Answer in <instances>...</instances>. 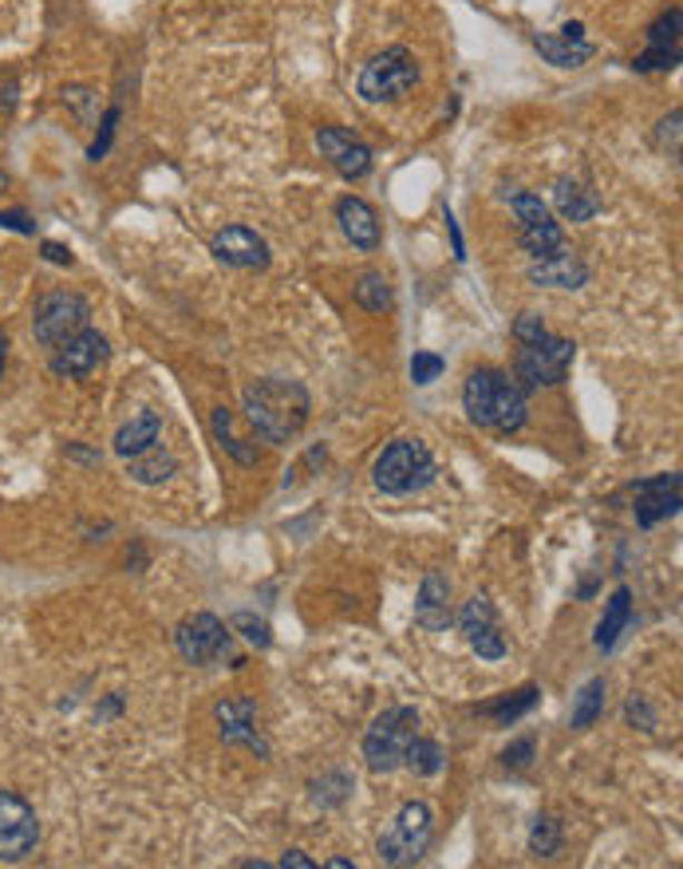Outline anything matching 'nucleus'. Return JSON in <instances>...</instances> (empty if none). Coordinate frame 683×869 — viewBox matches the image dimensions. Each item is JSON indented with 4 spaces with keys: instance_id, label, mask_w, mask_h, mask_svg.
Returning a JSON list of instances; mask_svg holds the SVG:
<instances>
[{
    "instance_id": "nucleus-1",
    "label": "nucleus",
    "mask_w": 683,
    "mask_h": 869,
    "mask_svg": "<svg viewBox=\"0 0 683 869\" xmlns=\"http://www.w3.org/2000/svg\"><path fill=\"white\" fill-rule=\"evenodd\" d=\"M309 388L296 380H281V375H269L245 388V416H250L253 431L265 439V443H289L304 431L309 423Z\"/></svg>"
},
{
    "instance_id": "nucleus-2",
    "label": "nucleus",
    "mask_w": 683,
    "mask_h": 869,
    "mask_svg": "<svg viewBox=\"0 0 683 869\" xmlns=\"http://www.w3.org/2000/svg\"><path fill=\"white\" fill-rule=\"evenodd\" d=\"M462 408H467L470 423L486 427V431L514 434L526 427L529 403L526 391L514 375L498 372V368H478L462 383Z\"/></svg>"
},
{
    "instance_id": "nucleus-3",
    "label": "nucleus",
    "mask_w": 683,
    "mask_h": 869,
    "mask_svg": "<svg viewBox=\"0 0 683 869\" xmlns=\"http://www.w3.org/2000/svg\"><path fill=\"white\" fill-rule=\"evenodd\" d=\"M435 475H439L435 455L427 451V443H419V439H396V443H388L372 470L375 487L391 498L416 495V490L431 487Z\"/></svg>"
},
{
    "instance_id": "nucleus-4",
    "label": "nucleus",
    "mask_w": 683,
    "mask_h": 869,
    "mask_svg": "<svg viewBox=\"0 0 683 869\" xmlns=\"http://www.w3.org/2000/svg\"><path fill=\"white\" fill-rule=\"evenodd\" d=\"M573 357H577V344L565 336H537L518 344L514 352V380L521 383V391H537V388H557L565 383L573 368Z\"/></svg>"
},
{
    "instance_id": "nucleus-5",
    "label": "nucleus",
    "mask_w": 683,
    "mask_h": 869,
    "mask_svg": "<svg viewBox=\"0 0 683 869\" xmlns=\"http://www.w3.org/2000/svg\"><path fill=\"white\" fill-rule=\"evenodd\" d=\"M419 735V712L416 707H388L372 720L363 735V759L375 774H391L403 767L411 739Z\"/></svg>"
},
{
    "instance_id": "nucleus-6",
    "label": "nucleus",
    "mask_w": 683,
    "mask_h": 869,
    "mask_svg": "<svg viewBox=\"0 0 683 869\" xmlns=\"http://www.w3.org/2000/svg\"><path fill=\"white\" fill-rule=\"evenodd\" d=\"M419 84V64L407 48H383L380 56L360 68L355 79V91L368 104H391V99H403L407 91H416Z\"/></svg>"
},
{
    "instance_id": "nucleus-7",
    "label": "nucleus",
    "mask_w": 683,
    "mask_h": 869,
    "mask_svg": "<svg viewBox=\"0 0 683 869\" xmlns=\"http://www.w3.org/2000/svg\"><path fill=\"white\" fill-rule=\"evenodd\" d=\"M435 834V818L427 802H403L396 822L380 834V861L383 866H416L427 853Z\"/></svg>"
},
{
    "instance_id": "nucleus-8",
    "label": "nucleus",
    "mask_w": 683,
    "mask_h": 869,
    "mask_svg": "<svg viewBox=\"0 0 683 869\" xmlns=\"http://www.w3.org/2000/svg\"><path fill=\"white\" fill-rule=\"evenodd\" d=\"M87 316H91V304L79 293L68 289H56V293H43L32 309V332L43 348H60L68 344L76 332L87 329Z\"/></svg>"
},
{
    "instance_id": "nucleus-9",
    "label": "nucleus",
    "mask_w": 683,
    "mask_h": 869,
    "mask_svg": "<svg viewBox=\"0 0 683 869\" xmlns=\"http://www.w3.org/2000/svg\"><path fill=\"white\" fill-rule=\"evenodd\" d=\"M40 846V822L36 810L17 791H0V861L17 866L28 861Z\"/></svg>"
},
{
    "instance_id": "nucleus-10",
    "label": "nucleus",
    "mask_w": 683,
    "mask_h": 869,
    "mask_svg": "<svg viewBox=\"0 0 683 869\" xmlns=\"http://www.w3.org/2000/svg\"><path fill=\"white\" fill-rule=\"evenodd\" d=\"M174 644H178V656L194 668H206L230 656V633L214 613H194L174 628Z\"/></svg>"
},
{
    "instance_id": "nucleus-11",
    "label": "nucleus",
    "mask_w": 683,
    "mask_h": 869,
    "mask_svg": "<svg viewBox=\"0 0 683 869\" xmlns=\"http://www.w3.org/2000/svg\"><path fill=\"white\" fill-rule=\"evenodd\" d=\"M316 147H321V155L332 163V170H336L340 178H348V183H360V178L372 174V147L363 139H355L352 130L321 127L316 130Z\"/></svg>"
},
{
    "instance_id": "nucleus-12",
    "label": "nucleus",
    "mask_w": 683,
    "mask_h": 869,
    "mask_svg": "<svg viewBox=\"0 0 683 869\" xmlns=\"http://www.w3.org/2000/svg\"><path fill=\"white\" fill-rule=\"evenodd\" d=\"M107 357H111V348H107L104 332L84 329V332H76L68 344L52 348V372L68 375V380H84V375L96 372Z\"/></svg>"
},
{
    "instance_id": "nucleus-13",
    "label": "nucleus",
    "mask_w": 683,
    "mask_h": 869,
    "mask_svg": "<svg viewBox=\"0 0 683 869\" xmlns=\"http://www.w3.org/2000/svg\"><path fill=\"white\" fill-rule=\"evenodd\" d=\"M209 250H214V257L222 261V265H230V270H265V265H269L265 237H261L257 230H250V226L217 230L214 242H209Z\"/></svg>"
},
{
    "instance_id": "nucleus-14",
    "label": "nucleus",
    "mask_w": 683,
    "mask_h": 869,
    "mask_svg": "<svg viewBox=\"0 0 683 869\" xmlns=\"http://www.w3.org/2000/svg\"><path fill=\"white\" fill-rule=\"evenodd\" d=\"M217 728H222L225 743H245L261 759H269V743L257 731V704L253 700H222L217 704Z\"/></svg>"
},
{
    "instance_id": "nucleus-15",
    "label": "nucleus",
    "mask_w": 683,
    "mask_h": 869,
    "mask_svg": "<svg viewBox=\"0 0 683 869\" xmlns=\"http://www.w3.org/2000/svg\"><path fill=\"white\" fill-rule=\"evenodd\" d=\"M680 510V475H660L648 482H636V521L652 530L660 518Z\"/></svg>"
},
{
    "instance_id": "nucleus-16",
    "label": "nucleus",
    "mask_w": 683,
    "mask_h": 869,
    "mask_svg": "<svg viewBox=\"0 0 683 869\" xmlns=\"http://www.w3.org/2000/svg\"><path fill=\"white\" fill-rule=\"evenodd\" d=\"M336 222L355 250L372 253L375 245H380V217H375V209L368 206V202L355 198V194H344V198L336 202Z\"/></svg>"
},
{
    "instance_id": "nucleus-17",
    "label": "nucleus",
    "mask_w": 683,
    "mask_h": 869,
    "mask_svg": "<svg viewBox=\"0 0 683 869\" xmlns=\"http://www.w3.org/2000/svg\"><path fill=\"white\" fill-rule=\"evenodd\" d=\"M529 281L541 289H580L588 285V265L569 250H557L554 257H541L529 265Z\"/></svg>"
},
{
    "instance_id": "nucleus-18",
    "label": "nucleus",
    "mask_w": 683,
    "mask_h": 869,
    "mask_svg": "<svg viewBox=\"0 0 683 869\" xmlns=\"http://www.w3.org/2000/svg\"><path fill=\"white\" fill-rule=\"evenodd\" d=\"M450 582L439 569H427L423 585H419V601H416V621L427 633H442L450 625Z\"/></svg>"
},
{
    "instance_id": "nucleus-19",
    "label": "nucleus",
    "mask_w": 683,
    "mask_h": 869,
    "mask_svg": "<svg viewBox=\"0 0 683 869\" xmlns=\"http://www.w3.org/2000/svg\"><path fill=\"white\" fill-rule=\"evenodd\" d=\"M554 202H557V209H562L565 222H588V217H597L601 206H605L601 194L588 183H577V178H562V183L554 186Z\"/></svg>"
},
{
    "instance_id": "nucleus-20",
    "label": "nucleus",
    "mask_w": 683,
    "mask_h": 869,
    "mask_svg": "<svg viewBox=\"0 0 683 869\" xmlns=\"http://www.w3.org/2000/svg\"><path fill=\"white\" fill-rule=\"evenodd\" d=\"M158 434H163V419H158V411H139V416L130 419V423H123L119 434H115V455H119V459L143 455L147 447L158 443Z\"/></svg>"
},
{
    "instance_id": "nucleus-21",
    "label": "nucleus",
    "mask_w": 683,
    "mask_h": 869,
    "mask_svg": "<svg viewBox=\"0 0 683 869\" xmlns=\"http://www.w3.org/2000/svg\"><path fill=\"white\" fill-rule=\"evenodd\" d=\"M178 470V459H174L170 451H163V447H147L143 455H130L127 459V475L139 482V487H158V482H166V478Z\"/></svg>"
},
{
    "instance_id": "nucleus-22",
    "label": "nucleus",
    "mask_w": 683,
    "mask_h": 869,
    "mask_svg": "<svg viewBox=\"0 0 683 869\" xmlns=\"http://www.w3.org/2000/svg\"><path fill=\"white\" fill-rule=\"evenodd\" d=\"M628 621H632V593H628V589H624V585H621V589H616L613 597H608V605H605V617H601V625H597V636H593V641H597V648H601V652H608V648H613V644L621 641V633H624V628H628Z\"/></svg>"
},
{
    "instance_id": "nucleus-23",
    "label": "nucleus",
    "mask_w": 683,
    "mask_h": 869,
    "mask_svg": "<svg viewBox=\"0 0 683 869\" xmlns=\"http://www.w3.org/2000/svg\"><path fill=\"white\" fill-rule=\"evenodd\" d=\"M534 48L549 64H557V68H580V64L593 56V43L588 40H565V36H549V32L537 36Z\"/></svg>"
},
{
    "instance_id": "nucleus-24",
    "label": "nucleus",
    "mask_w": 683,
    "mask_h": 869,
    "mask_svg": "<svg viewBox=\"0 0 683 869\" xmlns=\"http://www.w3.org/2000/svg\"><path fill=\"white\" fill-rule=\"evenodd\" d=\"M605 695H608V687H605V676H593L588 680L585 687L577 692V700H573V720H569V728L573 731H588L593 723L605 715Z\"/></svg>"
},
{
    "instance_id": "nucleus-25",
    "label": "nucleus",
    "mask_w": 683,
    "mask_h": 869,
    "mask_svg": "<svg viewBox=\"0 0 683 869\" xmlns=\"http://www.w3.org/2000/svg\"><path fill=\"white\" fill-rule=\"evenodd\" d=\"M537 700H541V692H537V687H521V692L503 695V700H494V704H482L478 712L490 715V720L498 723V728H510V723H518L526 712H534Z\"/></svg>"
},
{
    "instance_id": "nucleus-26",
    "label": "nucleus",
    "mask_w": 683,
    "mask_h": 869,
    "mask_svg": "<svg viewBox=\"0 0 683 869\" xmlns=\"http://www.w3.org/2000/svg\"><path fill=\"white\" fill-rule=\"evenodd\" d=\"M518 242H521V250H526L534 261L554 257L557 250H565V234H562V226H557L554 217H549V222H541V226H526L518 234Z\"/></svg>"
},
{
    "instance_id": "nucleus-27",
    "label": "nucleus",
    "mask_w": 683,
    "mask_h": 869,
    "mask_svg": "<svg viewBox=\"0 0 683 869\" xmlns=\"http://www.w3.org/2000/svg\"><path fill=\"white\" fill-rule=\"evenodd\" d=\"M355 304L360 309H368V313H388L391 304H396V296H391V285L383 273H363L360 285H355Z\"/></svg>"
},
{
    "instance_id": "nucleus-28",
    "label": "nucleus",
    "mask_w": 683,
    "mask_h": 869,
    "mask_svg": "<svg viewBox=\"0 0 683 869\" xmlns=\"http://www.w3.org/2000/svg\"><path fill=\"white\" fill-rule=\"evenodd\" d=\"M403 767H411L416 774H439L442 767H447V751H442L435 739L416 735V739H411V748H407Z\"/></svg>"
},
{
    "instance_id": "nucleus-29",
    "label": "nucleus",
    "mask_w": 683,
    "mask_h": 869,
    "mask_svg": "<svg viewBox=\"0 0 683 869\" xmlns=\"http://www.w3.org/2000/svg\"><path fill=\"white\" fill-rule=\"evenodd\" d=\"M352 791H355V779L348 771L321 774V779L312 782V799L321 802V807H340V802H344Z\"/></svg>"
},
{
    "instance_id": "nucleus-30",
    "label": "nucleus",
    "mask_w": 683,
    "mask_h": 869,
    "mask_svg": "<svg viewBox=\"0 0 683 869\" xmlns=\"http://www.w3.org/2000/svg\"><path fill=\"white\" fill-rule=\"evenodd\" d=\"M214 434H217V443L225 447V455H234L242 467H253V462H257V447H245V439H237V434L230 431V411L225 408L214 411Z\"/></svg>"
},
{
    "instance_id": "nucleus-31",
    "label": "nucleus",
    "mask_w": 683,
    "mask_h": 869,
    "mask_svg": "<svg viewBox=\"0 0 683 869\" xmlns=\"http://www.w3.org/2000/svg\"><path fill=\"white\" fill-rule=\"evenodd\" d=\"M529 850H534L537 858H554V853L562 850V822L549 814L537 818L534 830H529Z\"/></svg>"
},
{
    "instance_id": "nucleus-32",
    "label": "nucleus",
    "mask_w": 683,
    "mask_h": 869,
    "mask_svg": "<svg viewBox=\"0 0 683 869\" xmlns=\"http://www.w3.org/2000/svg\"><path fill=\"white\" fill-rule=\"evenodd\" d=\"M459 625H462V633H467V641L475 633H482V628H494V605H490V597H470L467 605H462V613H459Z\"/></svg>"
},
{
    "instance_id": "nucleus-33",
    "label": "nucleus",
    "mask_w": 683,
    "mask_h": 869,
    "mask_svg": "<svg viewBox=\"0 0 683 869\" xmlns=\"http://www.w3.org/2000/svg\"><path fill=\"white\" fill-rule=\"evenodd\" d=\"M680 28H683V9H667L648 28V48H680Z\"/></svg>"
},
{
    "instance_id": "nucleus-34",
    "label": "nucleus",
    "mask_w": 683,
    "mask_h": 869,
    "mask_svg": "<svg viewBox=\"0 0 683 869\" xmlns=\"http://www.w3.org/2000/svg\"><path fill=\"white\" fill-rule=\"evenodd\" d=\"M230 628H234V633H242L250 644H257V648H269V644H273L269 621L257 617V613H234V617H230Z\"/></svg>"
},
{
    "instance_id": "nucleus-35",
    "label": "nucleus",
    "mask_w": 683,
    "mask_h": 869,
    "mask_svg": "<svg viewBox=\"0 0 683 869\" xmlns=\"http://www.w3.org/2000/svg\"><path fill=\"white\" fill-rule=\"evenodd\" d=\"M442 372H447V360H442L439 352H416V357H411V380H416L419 388L435 383Z\"/></svg>"
},
{
    "instance_id": "nucleus-36",
    "label": "nucleus",
    "mask_w": 683,
    "mask_h": 869,
    "mask_svg": "<svg viewBox=\"0 0 683 869\" xmlns=\"http://www.w3.org/2000/svg\"><path fill=\"white\" fill-rule=\"evenodd\" d=\"M470 648L482 656V661H503L506 656V641L498 636V628H482V633L470 636Z\"/></svg>"
},
{
    "instance_id": "nucleus-37",
    "label": "nucleus",
    "mask_w": 683,
    "mask_h": 869,
    "mask_svg": "<svg viewBox=\"0 0 683 869\" xmlns=\"http://www.w3.org/2000/svg\"><path fill=\"white\" fill-rule=\"evenodd\" d=\"M680 64V48H648L644 56H636V71H667Z\"/></svg>"
},
{
    "instance_id": "nucleus-38",
    "label": "nucleus",
    "mask_w": 683,
    "mask_h": 869,
    "mask_svg": "<svg viewBox=\"0 0 683 869\" xmlns=\"http://www.w3.org/2000/svg\"><path fill=\"white\" fill-rule=\"evenodd\" d=\"M624 715H628L632 728L648 731V735H652V731H656V712H652V707H648V700H644V695H632L628 707H624Z\"/></svg>"
},
{
    "instance_id": "nucleus-39",
    "label": "nucleus",
    "mask_w": 683,
    "mask_h": 869,
    "mask_svg": "<svg viewBox=\"0 0 683 869\" xmlns=\"http://www.w3.org/2000/svg\"><path fill=\"white\" fill-rule=\"evenodd\" d=\"M545 332H549V329H545L541 316H537V313H521L518 321H514V340H518V344H526V340L545 336Z\"/></svg>"
},
{
    "instance_id": "nucleus-40",
    "label": "nucleus",
    "mask_w": 683,
    "mask_h": 869,
    "mask_svg": "<svg viewBox=\"0 0 683 869\" xmlns=\"http://www.w3.org/2000/svg\"><path fill=\"white\" fill-rule=\"evenodd\" d=\"M115 123H119V107H111V111H107L104 135H99V139L91 143V150H87V155H91V163H99V158L107 155V147H111V139H115Z\"/></svg>"
},
{
    "instance_id": "nucleus-41",
    "label": "nucleus",
    "mask_w": 683,
    "mask_h": 869,
    "mask_svg": "<svg viewBox=\"0 0 683 869\" xmlns=\"http://www.w3.org/2000/svg\"><path fill=\"white\" fill-rule=\"evenodd\" d=\"M506 767H514V771H521V767L534 763V739H518V743H510L503 755Z\"/></svg>"
},
{
    "instance_id": "nucleus-42",
    "label": "nucleus",
    "mask_w": 683,
    "mask_h": 869,
    "mask_svg": "<svg viewBox=\"0 0 683 869\" xmlns=\"http://www.w3.org/2000/svg\"><path fill=\"white\" fill-rule=\"evenodd\" d=\"M667 135H672V155H680V111H672L660 123V139L667 143Z\"/></svg>"
},
{
    "instance_id": "nucleus-43",
    "label": "nucleus",
    "mask_w": 683,
    "mask_h": 869,
    "mask_svg": "<svg viewBox=\"0 0 683 869\" xmlns=\"http://www.w3.org/2000/svg\"><path fill=\"white\" fill-rule=\"evenodd\" d=\"M43 257L52 261V265H71V250L60 242H43Z\"/></svg>"
},
{
    "instance_id": "nucleus-44",
    "label": "nucleus",
    "mask_w": 683,
    "mask_h": 869,
    "mask_svg": "<svg viewBox=\"0 0 683 869\" xmlns=\"http://www.w3.org/2000/svg\"><path fill=\"white\" fill-rule=\"evenodd\" d=\"M281 866L285 869H316V861H312L304 850H289L285 858H281Z\"/></svg>"
},
{
    "instance_id": "nucleus-45",
    "label": "nucleus",
    "mask_w": 683,
    "mask_h": 869,
    "mask_svg": "<svg viewBox=\"0 0 683 869\" xmlns=\"http://www.w3.org/2000/svg\"><path fill=\"white\" fill-rule=\"evenodd\" d=\"M0 226L17 230V234H32V222H28V214H0Z\"/></svg>"
},
{
    "instance_id": "nucleus-46",
    "label": "nucleus",
    "mask_w": 683,
    "mask_h": 869,
    "mask_svg": "<svg viewBox=\"0 0 683 869\" xmlns=\"http://www.w3.org/2000/svg\"><path fill=\"white\" fill-rule=\"evenodd\" d=\"M447 230H450V242H455V257H467V245H462V234H459V226H455V214L447 209Z\"/></svg>"
},
{
    "instance_id": "nucleus-47",
    "label": "nucleus",
    "mask_w": 683,
    "mask_h": 869,
    "mask_svg": "<svg viewBox=\"0 0 683 869\" xmlns=\"http://www.w3.org/2000/svg\"><path fill=\"white\" fill-rule=\"evenodd\" d=\"M68 459H76V462H99V455H96V451H84V447H68Z\"/></svg>"
},
{
    "instance_id": "nucleus-48",
    "label": "nucleus",
    "mask_w": 683,
    "mask_h": 869,
    "mask_svg": "<svg viewBox=\"0 0 683 869\" xmlns=\"http://www.w3.org/2000/svg\"><path fill=\"white\" fill-rule=\"evenodd\" d=\"M4 357H9V340H4V332H0V375H4Z\"/></svg>"
},
{
    "instance_id": "nucleus-49",
    "label": "nucleus",
    "mask_w": 683,
    "mask_h": 869,
    "mask_svg": "<svg viewBox=\"0 0 683 869\" xmlns=\"http://www.w3.org/2000/svg\"><path fill=\"white\" fill-rule=\"evenodd\" d=\"M329 866H332V869H352V861H348V858H332Z\"/></svg>"
},
{
    "instance_id": "nucleus-50",
    "label": "nucleus",
    "mask_w": 683,
    "mask_h": 869,
    "mask_svg": "<svg viewBox=\"0 0 683 869\" xmlns=\"http://www.w3.org/2000/svg\"><path fill=\"white\" fill-rule=\"evenodd\" d=\"M4 186H9V178H4V170H0V194H4Z\"/></svg>"
}]
</instances>
